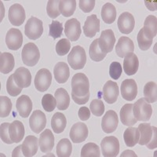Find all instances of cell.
I'll list each match as a JSON object with an SVG mask.
<instances>
[{
  "instance_id": "6da1fadb",
  "label": "cell",
  "mask_w": 157,
  "mask_h": 157,
  "mask_svg": "<svg viewBox=\"0 0 157 157\" xmlns=\"http://www.w3.org/2000/svg\"><path fill=\"white\" fill-rule=\"evenodd\" d=\"M140 133L138 144L146 145L149 149H154L157 147V130L156 127H152L150 123H141L138 126Z\"/></svg>"
},
{
  "instance_id": "7a4b0ae2",
  "label": "cell",
  "mask_w": 157,
  "mask_h": 157,
  "mask_svg": "<svg viewBox=\"0 0 157 157\" xmlns=\"http://www.w3.org/2000/svg\"><path fill=\"white\" fill-rule=\"evenodd\" d=\"M90 94V82L83 73H76L71 79V95L83 97Z\"/></svg>"
},
{
  "instance_id": "3957f363",
  "label": "cell",
  "mask_w": 157,
  "mask_h": 157,
  "mask_svg": "<svg viewBox=\"0 0 157 157\" xmlns=\"http://www.w3.org/2000/svg\"><path fill=\"white\" fill-rule=\"evenodd\" d=\"M133 114L137 121H148L152 115V105L145 98H140L133 105Z\"/></svg>"
},
{
  "instance_id": "277c9868",
  "label": "cell",
  "mask_w": 157,
  "mask_h": 157,
  "mask_svg": "<svg viewBox=\"0 0 157 157\" xmlns=\"http://www.w3.org/2000/svg\"><path fill=\"white\" fill-rule=\"evenodd\" d=\"M68 62L71 68L74 70L83 68L86 62L85 50L80 46H75L72 47V50L68 56Z\"/></svg>"
},
{
  "instance_id": "5b68a950",
  "label": "cell",
  "mask_w": 157,
  "mask_h": 157,
  "mask_svg": "<svg viewBox=\"0 0 157 157\" xmlns=\"http://www.w3.org/2000/svg\"><path fill=\"white\" fill-rule=\"evenodd\" d=\"M21 58L25 65L35 66L40 58V53L37 46L33 43L25 44L21 52Z\"/></svg>"
},
{
  "instance_id": "8992f818",
  "label": "cell",
  "mask_w": 157,
  "mask_h": 157,
  "mask_svg": "<svg viewBox=\"0 0 157 157\" xmlns=\"http://www.w3.org/2000/svg\"><path fill=\"white\" fill-rule=\"evenodd\" d=\"M43 33V21L37 17L29 18L25 27V34L29 39L36 40L39 39Z\"/></svg>"
},
{
  "instance_id": "52a82bcc",
  "label": "cell",
  "mask_w": 157,
  "mask_h": 157,
  "mask_svg": "<svg viewBox=\"0 0 157 157\" xmlns=\"http://www.w3.org/2000/svg\"><path fill=\"white\" fill-rule=\"evenodd\" d=\"M102 155L105 157H115L120 152V142L114 136L104 137L101 143Z\"/></svg>"
},
{
  "instance_id": "ba28073f",
  "label": "cell",
  "mask_w": 157,
  "mask_h": 157,
  "mask_svg": "<svg viewBox=\"0 0 157 157\" xmlns=\"http://www.w3.org/2000/svg\"><path fill=\"white\" fill-rule=\"evenodd\" d=\"M52 82L51 72L47 68L39 70L35 77L34 84L36 89L40 92L47 90Z\"/></svg>"
},
{
  "instance_id": "9c48e42d",
  "label": "cell",
  "mask_w": 157,
  "mask_h": 157,
  "mask_svg": "<svg viewBox=\"0 0 157 157\" xmlns=\"http://www.w3.org/2000/svg\"><path fill=\"white\" fill-rule=\"evenodd\" d=\"M115 43L116 37L112 29L104 30L101 34L100 38L98 39V45L101 50L105 54L109 53L113 50Z\"/></svg>"
},
{
  "instance_id": "30bf717a",
  "label": "cell",
  "mask_w": 157,
  "mask_h": 157,
  "mask_svg": "<svg viewBox=\"0 0 157 157\" xmlns=\"http://www.w3.org/2000/svg\"><path fill=\"white\" fill-rule=\"evenodd\" d=\"M6 43L10 50H19L23 43V36L17 29H10L6 36Z\"/></svg>"
},
{
  "instance_id": "8fae6325",
  "label": "cell",
  "mask_w": 157,
  "mask_h": 157,
  "mask_svg": "<svg viewBox=\"0 0 157 157\" xmlns=\"http://www.w3.org/2000/svg\"><path fill=\"white\" fill-rule=\"evenodd\" d=\"M29 126L33 132L39 134L47 126V117L40 110H35L29 119Z\"/></svg>"
},
{
  "instance_id": "7c38bea8",
  "label": "cell",
  "mask_w": 157,
  "mask_h": 157,
  "mask_svg": "<svg viewBox=\"0 0 157 157\" xmlns=\"http://www.w3.org/2000/svg\"><path fill=\"white\" fill-rule=\"evenodd\" d=\"M88 134L87 126L85 123H76L71 127L69 136L73 143H81L87 138Z\"/></svg>"
},
{
  "instance_id": "4fadbf2b",
  "label": "cell",
  "mask_w": 157,
  "mask_h": 157,
  "mask_svg": "<svg viewBox=\"0 0 157 157\" xmlns=\"http://www.w3.org/2000/svg\"><path fill=\"white\" fill-rule=\"evenodd\" d=\"M118 29L123 34L132 32L135 25V20L130 13L124 12L120 14L118 19Z\"/></svg>"
},
{
  "instance_id": "5bb4252c",
  "label": "cell",
  "mask_w": 157,
  "mask_h": 157,
  "mask_svg": "<svg viewBox=\"0 0 157 157\" xmlns=\"http://www.w3.org/2000/svg\"><path fill=\"white\" fill-rule=\"evenodd\" d=\"M26 14L24 7L20 4H13L10 7L8 18L13 25L21 26L25 22Z\"/></svg>"
},
{
  "instance_id": "9a60e30c",
  "label": "cell",
  "mask_w": 157,
  "mask_h": 157,
  "mask_svg": "<svg viewBox=\"0 0 157 157\" xmlns=\"http://www.w3.org/2000/svg\"><path fill=\"white\" fill-rule=\"evenodd\" d=\"M118 123H119V120L116 112L113 110H109L102 118V130L106 134L114 132L117 128Z\"/></svg>"
},
{
  "instance_id": "2e32d148",
  "label": "cell",
  "mask_w": 157,
  "mask_h": 157,
  "mask_svg": "<svg viewBox=\"0 0 157 157\" xmlns=\"http://www.w3.org/2000/svg\"><path fill=\"white\" fill-rule=\"evenodd\" d=\"M64 33L69 40L77 41L81 35V25L76 18H71L65 22Z\"/></svg>"
},
{
  "instance_id": "e0dca14e",
  "label": "cell",
  "mask_w": 157,
  "mask_h": 157,
  "mask_svg": "<svg viewBox=\"0 0 157 157\" xmlns=\"http://www.w3.org/2000/svg\"><path fill=\"white\" fill-rule=\"evenodd\" d=\"M134 50V44L130 38L122 36L118 40L116 47V54L120 57H125L133 54Z\"/></svg>"
},
{
  "instance_id": "ac0fdd59",
  "label": "cell",
  "mask_w": 157,
  "mask_h": 157,
  "mask_svg": "<svg viewBox=\"0 0 157 157\" xmlns=\"http://www.w3.org/2000/svg\"><path fill=\"white\" fill-rule=\"evenodd\" d=\"M121 94L123 99L128 101L134 100L137 94V86L134 79H125L121 84Z\"/></svg>"
},
{
  "instance_id": "d6986e66",
  "label": "cell",
  "mask_w": 157,
  "mask_h": 157,
  "mask_svg": "<svg viewBox=\"0 0 157 157\" xmlns=\"http://www.w3.org/2000/svg\"><path fill=\"white\" fill-rule=\"evenodd\" d=\"M14 81L20 87L27 88L30 86L32 82V75L28 68L25 67H20L13 74Z\"/></svg>"
},
{
  "instance_id": "ffe728a7",
  "label": "cell",
  "mask_w": 157,
  "mask_h": 157,
  "mask_svg": "<svg viewBox=\"0 0 157 157\" xmlns=\"http://www.w3.org/2000/svg\"><path fill=\"white\" fill-rule=\"evenodd\" d=\"M119 97V86L113 81L109 80L104 85L103 98L108 104H114Z\"/></svg>"
},
{
  "instance_id": "44dd1931",
  "label": "cell",
  "mask_w": 157,
  "mask_h": 157,
  "mask_svg": "<svg viewBox=\"0 0 157 157\" xmlns=\"http://www.w3.org/2000/svg\"><path fill=\"white\" fill-rule=\"evenodd\" d=\"M39 145L41 152L44 153L51 152L54 146V136L52 131L49 129H46L39 139Z\"/></svg>"
},
{
  "instance_id": "7402d4cb",
  "label": "cell",
  "mask_w": 157,
  "mask_h": 157,
  "mask_svg": "<svg viewBox=\"0 0 157 157\" xmlns=\"http://www.w3.org/2000/svg\"><path fill=\"white\" fill-rule=\"evenodd\" d=\"M100 31V20L96 14H92L86 17L84 24V35L88 38H92Z\"/></svg>"
},
{
  "instance_id": "603a6c76",
  "label": "cell",
  "mask_w": 157,
  "mask_h": 157,
  "mask_svg": "<svg viewBox=\"0 0 157 157\" xmlns=\"http://www.w3.org/2000/svg\"><path fill=\"white\" fill-rule=\"evenodd\" d=\"M22 152L25 157H32L37 153L39 148V140L36 137L29 135L25 137L22 144Z\"/></svg>"
},
{
  "instance_id": "cb8c5ba5",
  "label": "cell",
  "mask_w": 157,
  "mask_h": 157,
  "mask_svg": "<svg viewBox=\"0 0 157 157\" xmlns=\"http://www.w3.org/2000/svg\"><path fill=\"white\" fill-rule=\"evenodd\" d=\"M16 107L20 116L22 118H28L32 110V100L27 95H22L17 100Z\"/></svg>"
},
{
  "instance_id": "d4e9b609",
  "label": "cell",
  "mask_w": 157,
  "mask_h": 157,
  "mask_svg": "<svg viewBox=\"0 0 157 157\" xmlns=\"http://www.w3.org/2000/svg\"><path fill=\"white\" fill-rule=\"evenodd\" d=\"M9 133L10 139L13 143H18L21 141L25 136V126L19 120L14 121L10 124Z\"/></svg>"
},
{
  "instance_id": "484cf974",
  "label": "cell",
  "mask_w": 157,
  "mask_h": 157,
  "mask_svg": "<svg viewBox=\"0 0 157 157\" xmlns=\"http://www.w3.org/2000/svg\"><path fill=\"white\" fill-rule=\"evenodd\" d=\"M133 104H126L120 110V120L123 125L132 127L137 123V120L133 114Z\"/></svg>"
},
{
  "instance_id": "4316f807",
  "label": "cell",
  "mask_w": 157,
  "mask_h": 157,
  "mask_svg": "<svg viewBox=\"0 0 157 157\" xmlns=\"http://www.w3.org/2000/svg\"><path fill=\"white\" fill-rule=\"evenodd\" d=\"M54 75L58 83H64L70 76V71L68 64L65 62H58L54 68Z\"/></svg>"
},
{
  "instance_id": "83f0119b",
  "label": "cell",
  "mask_w": 157,
  "mask_h": 157,
  "mask_svg": "<svg viewBox=\"0 0 157 157\" xmlns=\"http://www.w3.org/2000/svg\"><path fill=\"white\" fill-rule=\"evenodd\" d=\"M139 68V60L134 54L125 57L123 61V69L127 75H133L137 73Z\"/></svg>"
},
{
  "instance_id": "f1b7e54d",
  "label": "cell",
  "mask_w": 157,
  "mask_h": 157,
  "mask_svg": "<svg viewBox=\"0 0 157 157\" xmlns=\"http://www.w3.org/2000/svg\"><path fill=\"white\" fill-rule=\"evenodd\" d=\"M15 65L14 57L10 53H2L0 54V71L2 74L10 72Z\"/></svg>"
},
{
  "instance_id": "f546056e",
  "label": "cell",
  "mask_w": 157,
  "mask_h": 157,
  "mask_svg": "<svg viewBox=\"0 0 157 157\" xmlns=\"http://www.w3.org/2000/svg\"><path fill=\"white\" fill-rule=\"evenodd\" d=\"M54 98L57 101V108L58 110H66L68 109L70 104V97L66 90L58 88L55 91Z\"/></svg>"
},
{
  "instance_id": "4dcf8cb0",
  "label": "cell",
  "mask_w": 157,
  "mask_h": 157,
  "mask_svg": "<svg viewBox=\"0 0 157 157\" xmlns=\"http://www.w3.org/2000/svg\"><path fill=\"white\" fill-rule=\"evenodd\" d=\"M140 137V133L138 128L130 127L126 129L123 134V139L127 147H134L138 143Z\"/></svg>"
},
{
  "instance_id": "1f68e13d",
  "label": "cell",
  "mask_w": 157,
  "mask_h": 157,
  "mask_svg": "<svg viewBox=\"0 0 157 157\" xmlns=\"http://www.w3.org/2000/svg\"><path fill=\"white\" fill-rule=\"evenodd\" d=\"M67 125L66 117L63 113H56L51 119V127L56 134H61Z\"/></svg>"
},
{
  "instance_id": "d6a6232c",
  "label": "cell",
  "mask_w": 157,
  "mask_h": 157,
  "mask_svg": "<svg viewBox=\"0 0 157 157\" xmlns=\"http://www.w3.org/2000/svg\"><path fill=\"white\" fill-rule=\"evenodd\" d=\"M116 9L113 4L107 2L102 6L101 17L104 22L108 25H111L116 21Z\"/></svg>"
},
{
  "instance_id": "836d02e7",
  "label": "cell",
  "mask_w": 157,
  "mask_h": 157,
  "mask_svg": "<svg viewBox=\"0 0 157 157\" xmlns=\"http://www.w3.org/2000/svg\"><path fill=\"white\" fill-rule=\"evenodd\" d=\"M56 152L58 157H69L72 152L71 141L67 138H63L57 143Z\"/></svg>"
},
{
  "instance_id": "e575fe53",
  "label": "cell",
  "mask_w": 157,
  "mask_h": 157,
  "mask_svg": "<svg viewBox=\"0 0 157 157\" xmlns=\"http://www.w3.org/2000/svg\"><path fill=\"white\" fill-rule=\"evenodd\" d=\"M76 8V1L75 0H61L59 3L60 13L65 17L72 16Z\"/></svg>"
},
{
  "instance_id": "d590c367",
  "label": "cell",
  "mask_w": 157,
  "mask_h": 157,
  "mask_svg": "<svg viewBox=\"0 0 157 157\" xmlns=\"http://www.w3.org/2000/svg\"><path fill=\"white\" fill-rule=\"evenodd\" d=\"M145 100L148 103H154L157 100V86L154 82H148L145 85L143 90Z\"/></svg>"
},
{
  "instance_id": "8d00e7d4",
  "label": "cell",
  "mask_w": 157,
  "mask_h": 157,
  "mask_svg": "<svg viewBox=\"0 0 157 157\" xmlns=\"http://www.w3.org/2000/svg\"><path fill=\"white\" fill-rule=\"evenodd\" d=\"M152 39H153V38L152 36L148 34L146 32H145L144 29H141L138 32L137 37L138 47L141 50H144V51L148 50L150 48V47L152 46Z\"/></svg>"
},
{
  "instance_id": "74e56055",
  "label": "cell",
  "mask_w": 157,
  "mask_h": 157,
  "mask_svg": "<svg viewBox=\"0 0 157 157\" xmlns=\"http://www.w3.org/2000/svg\"><path fill=\"white\" fill-rule=\"evenodd\" d=\"M89 54L91 60L96 62H99L104 60V58L106 57L105 53H104L99 47L98 45V39H95L94 40L93 43H91L90 46V50H89Z\"/></svg>"
},
{
  "instance_id": "f35d334b",
  "label": "cell",
  "mask_w": 157,
  "mask_h": 157,
  "mask_svg": "<svg viewBox=\"0 0 157 157\" xmlns=\"http://www.w3.org/2000/svg\"><path fill=\"white\" fill-rule=\"evenodd\" d=\"M145 32L152 36V38L156 36L157 33V18L154 15H149L145 18L144 22V27L142 28Z\"/></svg>"
},
{
  "instance_id": "ab89813d",
  "label": "cell",
  "mask_w": 157,
  "mask_h": 157,
  "mask_svg": "<svg viewBox=\"0 0 157 157\" xmlns=\"http://www.w3.org/2000/svg\"><path fill=\"white\" fill-rule=\"evenodd\" d=\"M80 155L82 157H100V148L95 143H87L82 148Z\"/></svg>"
},
{
  "instance_id": "60d3db41",
  "label": "cell",
  "mask_w": 157,
  "mask_h": 157,
  "mask_svg": "<svg viewBox=\"0 0 157 157\" xmlns=\"http://www.w3.org/2000/svg\"><path fill=\"white\" fill-rule=\"evenodd\" d=\"M12 110V102L9 98L6 96L0 97V116L7 117Z\"/></svg>"
},
{
  "instance_id": "b9f144b4",
  "label": "cell",
  "mask_w": 157,
  "mask_h": 157,
  "mask_svg": "<svg viewBox=\"0 0 157 157\" xmlns=\"http://www.w3.org/2000/svg\"><path fill=\"white\" fill-rule=\"evenodd\" d=\"M42 105L45 111L48 113H51L55 109L57 106V101H56L55 98L50 94H45L42 98Z\"/></svg>"
},
{
  "instance_id": "7bdbcfd3",
  "label": "cell",
  "mask_w": 157,
  "mask_h": 157,
  "mask_svg": "<svg viewBox=\"0 0 157 157\" xmlns=\"http://www.w3.org/2000/svg\"><path fill=\"white\" fill-rule=\"evenodd\" d=\"M22 89L23 88L20 87L15 82L13 75H10V77L7 79V82H6V90H7V93L10 96L16 97L21 94V92L22 91Z\"/></svg>"
},
{
  "instance_id": "ee69618b",
  "label": "cell",
  "mask_w": 157,
  "mask_h": 157,
  "mask_svg": "<svg viewBox=\"0 0 157 157\" xmlns=\"http://www.w3.org/2000/svg\"><path fill=\"white\" fill-rule=\"evenodd\" d=\"M59 3H60V1H57V0H50L47 2V13L48 16L52 19L57 18L61 13L59 10Z\"/></svg>"
},
{
  "instance_id": "f6af8a7d",
  "label": "cell",
  "mask_w": 157,
  "mask_h": 157,
  "mask_svg": "<svg viewBox=\"0 0 157 157\" xmlns=\"http://www.w3.org/2000/svg\"><path fill=\"white\" fill-rule=\"evenodd\" d=\"M50 28V32H49V36L52 37L54 39L61 37L63 32V25L61 22L57 21H53L50 25H49Z\"/></svg>"
},
{
  "instance_id": "bcb514c9",
  "label": "cell",
  "mask_w": 157,
  "mask_h": 157,
  "mask_svg": "<svg viewBox=\"0 0 157 157\" xmlns=\"http://www.w3.org/2000/svg\"><path fill=\"white\" fill-rule=\"evenodd\" d=\"M90 109L92 114L95 116H101L105 112V105L101 100L100 99H94L91 101L90 105Z\"/></svg>"
},
{
  "instance_id": "7dc6e473",
  "label": "cell",
  "mask_w": 157,
  "mask_h": 157,
  "mask_svg": "<svg viewBox=\"0 0 157 157\" xmlns=\"http://www.w3.org/2000/svg\"><path fill=\"white\" fill-rule=\"evenodd\" d=\"M71 43L68 39H61L56 44V52L59 56H64L69 52Z\"/></svg>"
},
{
  "instance_id": "c3c4849f",
  "label": "cell",
  "mask_w": 157,
  "mask_h": 157,
  "mask_svg": "<svg viewBox=\"0 0 157 157\" xmlns=\"http://www.w3.org/2000/svg\"><path fill=\"white\" fill-rule=\"evenodd\" d=\"M122 71H123V68H122L121 64L120 62L114 61L110 64L109 67V75L113 79H119L120 77L122 75Z\"/></svg>"
},
{
  "instance_id": "681fc988",
  "label": "cell",
  "mask_w": 157,
  "mask_h": 157,
  "mask_svg": "<svg viewBox=\"0 0 157 157\" xmlns=\"http://www.w3.org/2000/svg\"><path fill=\"white\" fill-rule=\"evenodd\" d=\"M9 127L10 123H4L1 124V127H0V137H1V139L4 143L11 145L13 142L12 140L10 139V137Z\"/></svg>"
},
{
  "instance_id": "f907efd6",
  "label": "cell",
  "mask_w": 157,
  "mask_h": 157,
  "mask_svg": "<svg viewBox=\"0 0 157 157\" xmlns=\"http://www.w3.org/2000/svg\"><path fill=\"white\" fill-rule=\"evenodd\" d=\"M95 0H80L79 8L84 13H90L93 10L95 6Z\"/></svg>"
},
{
  "instance_id": "816d5d0a",
  "label": "cell",
  "mask_w": 157,
  "mask_h": 157,
  "mask_svg": "<svg viewBox=\"0 0 157 157\" xmlns=\"http://www.w3.org/2000/svg\"><path fill=\"white\" fill-rule=\"evenodd\" d=\"M78 116L82 121H86L88 120L90 117V110L86 107H81L78 109Z\"/></svg>"
},
{
  "instance_id": "f5cc1de1",
  "label": "cell",
  "mask_w": 157,
  "mask_h": 157,
  "mask_svg": "<svg viewBox=\"0 0 157 157\" xmlns=\"http://www.w3.org/2000/svg\"><path fill=\"white\" fill-rule=\"evenodd\" d=\"M90 95V94L83 97H76L74 96V95H71V98H72L76 104H78V105H84V104H86L89 101Z\"/></svg>"
},
{
  "instance_id": "db71d44e",
  "label": "cell",
  "mask_w": 157,
  "mask_h": 157,
  "mask_svg": "<svg viewBox=\"0 0 157 157\" xmlns=\"http://www.w3.org/2000/svg\"><path fill=\"white\" fill-rule=\"evenodd\" d=\"M156 2H157L156 1H149V0H148V1L145 0V1L146 7L151 11L156 10Z\"/></svg>"
},
{
  "instance_id": "11a10c76",
  "label": "cell",
  "mask_w": 157,
  "mask_h": 157,
  "mask_svg": "<svg viewBox=\"0 0 157 157\" xmlns=\"http://www.w3.org/2000/svg\"><path fill=\"white\" fill-rule=\"evenodd\" d=\"M24 155L23 152H22V145H19L16 148L13 149L12 152V156L13 157H17V156H22Z\"/></svg>"
}]
</instances>
